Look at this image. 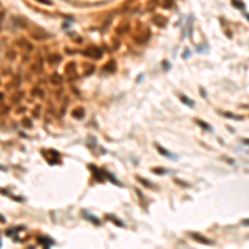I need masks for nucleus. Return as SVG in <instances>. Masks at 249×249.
<instances>
[{
  "label": "nucleus",
  "instance_id": "6e6552de",
  "mask_svg": "<svg viewBox=\"0 0 249 249\" xmlns=\"http://www.w3.org/2000/svg\"><path fill=\"white\" fill-rule=\"evenodd\" d=\"M38 2H42V3H47V5H50V2H48V0H38Z\"/></svg>",
  "mask_w": 249,
  "mask_h": 249
},
{
  "label": "nucleus",
  "instance_id": "f03ea898",
  "mask_svg": "<svg viewBox=\"0 0 249 249\" xmlns=\"http://www.w3.org/2000/svg\"><path fill=\"white\" fill-rule=\"evenodd\" d=\"M87 53L88 56H93V58H98L100 55H101V52H100V50H97V48H90V50H87Z\"/></svg>",
  "mask_w": 249,
  "mask_h": 249
},
{
  "label": "nucleus",
  "instance_id": "423d86ee",
  "mask_svg": "<svg viewBox=\"0 0 249 249\" xmlns=\"http://www.w3.org/2000/svg\"><path fill=\"white\" fill-rule=\"evenodd\" d=\"M75 116H78V118H81V116H83V110H75Z\"/></svg>",
  "mask_w": 249,
  "mask_h": 249
},
{
  "label": "nucleus",
  "instance_id": "7ed1b4c3",
  "mask_svg": "<svg viewBox=\"0 0 249 249\" xmlns=\"http://www.w3.org/2000/svg\"><path fill=\"white\" fill-rule=\"evenodd\" d=\"M156 149H158V151L161 153L163 156H166V158H174V156L171 155V153H169V151H166V149L163 148V146H159V145H156Z\"/></svg>",
  "mask_w": 249,
  "mask_h": 249
},
{
  "label": "nucleus",
  "instance_id": "20e7f679",
  "mask_svg": "<svg viewBox=\"0 0 249 249\" xmlns=\"http://www.w3.org/2000/svg\"><path fill=\"white\" fill-rule=\"evenodd\" d=\"M181 100H183V101H184V103H186V105H188V106H191V108H193V106H194V103H193V101H191V100H189V98H188V97H184V95H181Z\"/></svg>",
  "mask_w": 249,
  "mask_h": 249
},
{
  "label": "nucleus",
  "instance_id": "f257e3e1",
  "mask_svg": "<svg viewBox=\"0 0 249 249\" xmlns=\"http://www.w3.org/2000/svg\"><path fill=\"white\" fill-rule=\"evenodd\" d=\"M191 237H193L194 241H198V243H201V244H211L213 243L211 239H206V237H203L201 234H198V233L196 234H191Z\"/></svg>",
  "mask_w": 249,
  "mask_h": 249
},
{
  "label": "nucleus",
  "instance_id": "39448f33",
  "mask_svg": "<svg viewBox=\"0 0 249 249\" xmlns=\"http://www.w3.org/2000/svg\"><path fill=\"white\" fill-rule=\"evenodd\" d=\"M196 123H198V124H201V126L204 128V130H211V126H209V124H206L204 121H201V120H196Z\"/></svg>",
  "mask_w": 249,
  "mask_h": 249
},
{
  "label": "nucleus",
  "instance_id": "0eeeda50",
  "mask_svg": "<svg viewBox=\"0 0 249 249\" xmlns=\"http://www.w3.org/2000/svg\"><path fill=\"white\" fill-rule=\"evenodd\" d=\"M38 241H40V243H43V244H48V246L52 244V241H50V239H45V237H40Z\"/></svg>",
  "mask_w": 249,
  "mask_h": 249
},
{
  "label": "nucleus",
  "instance_id": "1a4fd4ad",
  "mask_svg": "<svg viewBox=\"0 0 249 249\" xmlns=\"http://www.w3.org/2000/svg\"><path fill=\"white\" fill-rule=\"evenodd\" d=\"M246 224H249V221H246Z\"/></svg>",
  "mask_w": 249,
  "mask_h": 249
}]
</instances>
